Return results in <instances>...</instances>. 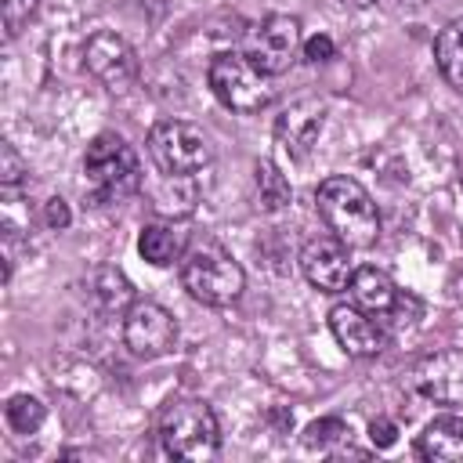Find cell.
Segmentation results:
<instances>
[{
	"label": "cell",
	"mask_w": 463,
	"mask_h": 463,
	"mask_svg": "<svg viewBox=\"0 0 463 463\" xmlns=\"http://www.w3.org/2000/svg\"><path fill=\"white\" fill-rule=\"evenodd\" d=\"M315 206L326 228L347 246V250H369L380 239V213L373 195L354 177H326L315 188Z\"/></svg>",
	"instance_id": "6da1fadb"
},
{
	"label": "cell",
	"mask_w": 463,
	"mask_h": 463,
	"mask_svg": "<svg viewBox=\"0 0 463 463\" xmlns=\"http://www.w3.org/2000/svg\"><path fill=\"white\" fill-rule=\"evenodd\" d=\"M181 286L206 307H228L242 297L246 275L239 260L210 235H199L181 253Z\"/></svg>",
	"instance_id": "7a4b0ae2"
},
{
	"label": "cell",
	"mask_w": 463,
	"mask_h": 463,
	"mask_svg": "<svg viewBox=\"0 0 463 463\" xmlns=\"http://www.w3.org/2000/svg\"><path fill=\"white\" fill-rule=\"evenodd\" d=\"M156 434L170 459L206 463L221 452V427L203 398H170L159 412Z\"/></svg>",
	"instance_id": "3957f363"
},
{
	"label": "cell",
	"mask_w": 463,
	"mask_h": 463,
	"mask_svg": "<svg viewBox=\"0 0 463 463\" xmlns=\"http://www.w3.org/2000/svg\"><path fill=\"white\" fill-rule=\"evenodd\" d=\"M83 174L98 203H123L141 188V159L119 134L90 137L83 152Z\"/></svg>",
	"instance_id": "277c9868"
},
{
	"label": "cell",
	"mask_w": 463,
	"mask_h": 463,
	"mask_svg": "<svg viewBox=\"0 0 463 463\" xmlns=\"http://www.w3.org/2000/svg\"><path fill=\"white\" fill-rule=\"evenodd\" d=\"M206 83L217 94V101L224 109H232V112H260L275 98L271 76L260 72L246 58V51H221V54H213V61L206 69Z\"/></svg>",
	"instance_id": "5b68a950"
},
{
	"label": "cell",
	"mask_w": 463,
	"mask_h": 463,
	"mask_svg": "<svg viewBox=\"0 0 463 463\" xmlns=\"http://www.w3.org/2000/svg\"><path fill=\"white\" fill-rule=\"evenodd\" d=\"M148 156L156 163L159 174L170 177H192L195 170L210 166L213 159V145L210 137L184 119H163L148 130Z\"/></svg>",
	"instance_id": "8992f818"
},
{
	"label": "cell",
	"mask_w": 463,
	"mask_h": 463,
	"mask_svg": "<svg viewBox=\"0 0 463 463\" xmlns=\"http://www.w3.org/2000/svg\"><path fill=\"white\" fill-rule=\"evenodd\" d=\"M300 47L304 36L293 14H268L246 33V58L268 76H282L297 61Z\"/></svg>",
	"instance_id": "52a82bcc"
},
{
	"label": "cell",
	"mask_w": 463,
	"mask_h": 463,
	"mask_svg": "<svg viewBox=\"0 0 463 463\" xmlns=\"http://www.w3.org/2000/svg\"><path fill=\"white\" fill-rule=\"evenodd\" d=\"M123 344L137 358H163L177 344V322L174 315L156 300H134L123 315Z\"/></svg>",
	"instance_id": "ba28073f"
},
{
	"label": "cell",
	"mask_w": 463,
	"mask_h": 463,
	"mask_svg": "<svg viewBox=\"0 0 463 463\" xmlns=\"http://www.w3.org/2000/svg\"><path fill=\"white\" fill-rule=\"evenodd\" d=\"M83 65L87 72L112 94H123L137 80V54L119 33H94L83 43Z\"/></svg>",
	"instance_id": "9c48e42d"
},
{
	"label": "cell",
	"mask_w": 463,
	"mask_h": 463,
	"mask_svg": "<svg viewBox=\"0 0 463 463\" xmlns=\"http://www.w3.org/2000/svg\"><path fill=\"white\" fill-rule=\"evenodd\" d=\"M300 271L304 279L322 289V293H344L354 268H351V253L336 235H318L307 239L300 250Z\"/></svg>",
	"instance_id": "30bf717a"
},
{
	"label": "cell",
	"mask_w": 463,
	"mask_h": 463,
	"mask_svg": "<svg viewBox=\"0 0 463 463\" xmlns=\"http://www.w3.org/2000/svg\"><path fill=\"white\" fill-rule=\"evenodd\" d=\"M409 383L427 402H438V405L463 402V351H434L420 358L409 373Z\"/></svg>",
	"instance_id": "8fae6325"
},
{
	"label": "cell",
	"mask_w": 463,
	"mask_h": 463,
	"mask_svg": "<svg viewBox=\"0 0 463 463\" xmlns=\"http://www.w3.org/2000/svg\"><path fill=\"white\" fill-rule=\"evenodd\" d=\"M326 127V105L318 98H300L275 119V141L289 159H307Z\"/></svg>",
	"instance_id": "7c38bea8"
},
{
	"label": "cell",
	"mask_w": 463,
	"mask_h": 463,
	"mask_svg": "<svg viewBox=\"0 0 463 463\" xmlns=\"http://www.w3.org/2000/svg\"><path fill=\"white\" fill-rule=\"evenodd\" d=\"M329 333L336 336V344L354 354V358H373L383 351V329L376 326V318L358 307V304H336L329 311Z\"/></svg>",
	"instance_id": "4fadbf2b"
},
{
	"label": "cell",
	"mask_w": 463,
	"mask_h": 463,
	"mask_svg": "<svg viewBox=\"0 0 463 463\" xmlns=\"http://www.w3.org/2000/svg\"><path fill=\"white\" fill-rule=\"evenodd\" d=\"M83 293H87V304H90L98 315H105V318L127 315L130 304H134V286H130V279H127L119 268H112V264L94 268V271L87 275V282H83Z\"/></svg>",
	"instance_id": "5bb4252c"
},
{
	"label": "cell",
	"mask_w": 463,
	"mask_h": 463,
	"mask_svg": "<svg viewBox=\"0 0 463 463\" xmlns=\"http://www.w3.org/2000/svg\"><path fill=\"white\" fill-rule=\"evenodd\" d=\"M416 452L430 463H463V416H434L420 441H416Z\"/></svg>",
	"instance_id": "9a60e30c"
},
{
	"label": "cell",
	"mask_w": 463,
	"mask_h": 463,
	"mask_svg": "<svg viewBox=\"0 0 463 463\" xmlns=\"http://www.w3.org/2000/svg\"><path fill=\"white\" fill-rule=\"evenodd\" d=\"M347 297H351V304L365 307L369 315H387L398 304V289H394L391 275H383L380 268H354V275L347 282Z\"/></svg>",
	"instance_id": "2e32d148"
},
{
	"label": "cell",
	"mask_w": 463,
	"mask_h": 463,
	"mask_svg": "<svg viewBox=\"0 0 463 463\" xmlns=\"http://www.w3.org/2000/svg\"><path fill=\"white\" fill-rule=\"evenodd\" d=\"M137 253H141L148 264H156V268H166V264L181 260V253H184L181 232H177L174 224L152 221V224H145V228H141V235H137Z\"/></svg>",
	"instance_id": "e0dca14e"
},
{
	"label": "cell",
	"mask_w": 463,
	"mask_h": 463,
	"mask_svg": "<svg viewBox=\"0 0 463 463\" xmlns=\"http://www.w3.org/2000/svg\"><path fill=\"white\" fill-rule=\"evenodd\" d=\"M434 61H438L441 76H445L456 90H463V18L449 22V25L438 33V40H434Z\"/></svg>",
	"instance_id": "ac0fdd59"
},
{
	"label": "cell",
	"mask_w": 463,
	"mask_h": 463,
	"mask_svg": "<svg viewBox=\"0 0 463 463\" xmlns=\"http://www.w3.org/2000/svg\"><path fill=\"white\" fill-rule=\"evenodd\" d=\"M253 181H257V195H260V206L264 210H282V206H289V199H293V192H289V181H286V174L271 163V159H260L257 166H253Z\"/></svg>",
	"instance_id": "d6986e66"
},
{
	"label": "cell",
	"mask_w": 463,
	"mask_h": 463,
	"mask_svg": "<svg viewBox=\"0 0 463 463\" xmlns=\"http://www.w3.org/2000/svg\"><path fill=\"white\" fill-rule=\"evenodd\" d=\"M4 420L14 434H36L47 420V405L33 394H11L7 405H4Z\"/></svg>",
	"instance_id": "ffe728a7"
},
{
	"label": "cell",
	"mask_w": 463,
	"mask_h": 463,
	"mask_svg": "<svg viewBox=\"0 0 463 463\" xmlns=\"http://www.w3.org/2000/svg\"><path fill=\"white\" fill-rule=\"evenodd\" d=\"M347 423L340 416H322V420H311L304 427V445L307 449H318V452H333L336 445L347 441Z\"/></svg>",
	"instance_id": "44dd1931"
},
{
	"label": "cell",
	"mask_w": 463,
	"mask_h": 463,
	"mask_svg": "<svg viewBox=\"0 0 463 463\" xmlns=\"http://www.w3.org/2000/svg\"><path fill=\"white\" fill-rule=\"evenodd\" d=\"M25 177H29V166H25V159L14 152V145H0V184H4V192L11 195L14 188H22L25 184Z\"/></svg>",
	"instance_id": "7402d4cb"
},
{
	"label": "cell",
	"mask_w": 463,
	"mask_h": 463,
	"mask_svg": "<svg viewBox=\"0 0 463 463\" xmlns=\"http://www.w3.org/2000/svg\"><path fill=\"white\" fill-rule=\"evenodd\" d=\"M36 7H40V0H4V29H7V36H18V29L33 18Z\"/></svg>",
	"instance_id": "603a6c76"
},
{
	"label": "cell",
	"mask_w": 463,
	"mask_h": 463,
	"mask_svg": "<svg viewBox=\"0 0 463 463\" xmlns=\"http://www.w3.org/2000/svg\"><path fill=\"white\" fill-rule=\"evenodd\" d=\"M300 54H304L307 61H329V58L336 54V47H333V40H329L326 33H315V36H307V40H304Z\"/></svg>",
	"instance_id": "cb8c5ba5"
},
{
	"label": "cell",
	"mask_w": 463,
	"mask_h": 463,
	"mask_svg": "<svg viewBox=\"0 0 463 463\" xmlns=\"http://www.w3.org/2000/svg\"><path fill=\"white\" fill-rule=\"evenodd\" d=\"M43 221H47V228L51 232H65L69 228V221H72V213H69V203L65 199H47L43 203Z\"/></svg>",
	"instance_id": "d4e9b609"
},
{
	"label": "cell",
	"mask_w": 463,
	"mask_h": 463,
	"mask_svg": "<svg viewBox=\"0 0 463 463\" xmlns=\"http://www.w3.org/2000/svg\"><path fill=\"white\" fill-rule=\"evenodd\" d=\"M369 441H373V449H391V445L398 441V423L387 420V416L373 420V423H369Z\"/></svg>",
	"instance_id": "484cf974"
},
{
	"label": "cell",
	"mask_w": 463,
	"mask_h": 463,
	"mask_svg": "<svg viewBox=\"0 0 463 463\" xmlns=\"http://www.w3.org/2000/svg\"><path fill=\"white\" fill-rule=\"evenodd\" d=\"M347 7H376V4H383V0H344Z\"/></svg>",
	"instance_id": "4316f807"
}]
</instances>
